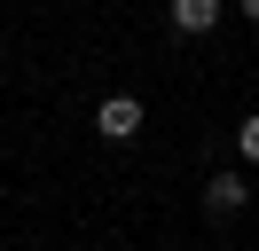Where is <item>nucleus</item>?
Returning <instances> with one entry per match:
<instances>
[{"label": "nucleus", "mask_w": 259, "mask_h": 251, "mask_svg": "<svg viewBox=\"0 0 259 251\" xmlns=\"http://www.w3.org/2000/svg\"><path fill=\"white\" fill-rule=\"evenodd\" d=\"M236 8H243V16H251V24H259V0H236Z\"/></svg>", "instance_id": "39448f33"}, {"label": "nucleus", "mask_w": 259, "mask_h": 251, "mask_svg": "<svg viewBox=\"0 0 259 251\" xmlns=\"http://www.w3.org/2000/svg\"><path fill=\"white\" fill-rule=\"evenodd\" d=\"M165 16H173V31H181V39H204V31L228 16V0H173Z\"/></svg>", "instance_id": "f03ea898"}, {"label": "nucleus", "mask_w": 259, "mask_h": 251, "mask_svg": "<svg viewBox=\"0 0 259 251\" xmlns=\"http://www.w3.org/2000/svg\"><path fill=\"white\" fill-rule=\"evenodd\" d=\"M243 204H251V188H243V173H212V181H204V212H212V220H236Z\"/></svg>", "instance_id": "7ed1b4c3"}, {"label": "nucleus", "mask_w": 259, "mask_h": 251, "mask_svg": "<svg viewBox=\"0 0 259 251\" xmlns=\"http://www.w3.org/2000/svg\"><path fill=\"white\" fill-rule=\"evenodd\" d=\"M236 157H243V165H259V110L236 126Z\"/></svg>", "instance_id": "20e7f679"}, {"label": "nucleus", "mask_w": 259, "mask_h": 251, "mask_svg": "<svg viewBox=\"0 0 259 251\" xmlns=\"http://www.w3.org/2000/svg\"><path fill=\"white\" fill-rule=\"evenodd\" d=\"M95 134L102 141H134L142 134V94H110V102L95 110Z\"/></svg>", "instance_id": "f257e3e1"}]
</instances>
